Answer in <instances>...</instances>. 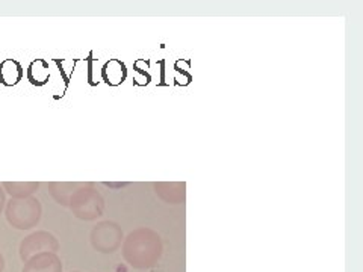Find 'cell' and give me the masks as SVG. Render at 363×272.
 Listing matches in <instances>:
<instances>
[{
    "instance_id": "obj_12",
    "label": "cell",
    "mask_w": 363,
    "mask_h": 272,
    "mask_svg": "<svg viewBox=\"0 0 363 272\" xmlns=\"http://www.w3.org/2000/svg\"><path fill=\"white\" fill-rule=\"evenodd\" d=\"M49 64L45 62L44 60H37L33 61L29 67H28V81L35 85V86H43L49 82Z\"/></svg>"
},
{
    "instance_id": "obj_7",
    "label": "cell",
    "mask_w": 363,
    "mask_h": 272,
    "mask_svg": "<svg viewBox=\"0 0 363 272\" xmlns=\"http://www.w3.org/2000/svg\"><path fill=\"white\" fill-rule=\"evenodd\" d=\"M155 192L167 204H184L186 200L185 183H179V181L155 183Z\"/></svg>"
},
{
    "instance_id": "obj_10",
    "label": "cell",
    "mask_w": 363,
    "mask_h": 272,
    "mask_svg": "<svg viewBox=\"0 0 363 272\" xmlns=\"http://www.w3.org/2000/svg\"><path fill=\"white\" fill-rule=\"evenodd\" d=\"M4 191H6L11 198H28L33 197V194L38 191L40 183L37 181H5L2 185Z\"/></svg>"
},
{
    "instance_id": "obj_4",
    "label": "cell",
    "mask_w": 363,
    "mask_h": 272,
    "mask_svg": "<svg viewBox=\"0 0 363 272\" xmlns=\"http://www.w3.org/2000/svg\"><path fill=\"white\" fill-rule=\"evenodd\" d=\"M123 230L121 227L113 221L99 222L89 234V241L96 251L101 254H112L123 244Z\"/></svg>"
},
{
    "instance_id": "obj_11",
    "label": "cell",
    "mask_w": 363,
    "mask_h": 272,
    "mask_svg": "<svg viewBox=\"0 0 363 272\" xmlns=\"http://www.w3.org/2000/svg\"><path fill=\"white\" fill-rule=\"evenodd\" d=\"M126 65L118 60H111L105 64L104 68H101V77H104V81L111 86L123 84L124 79H126Z\"/></svg>"
},
{
    "instance_id": "obj_13",
    "label": "cell",
    "mask_w": 363,
    "mask_h": 272,
    "mask_svg": "<svg viewBox=\"0 0 363 272\" xmlns=\"http://www.w3.org/2000/svg\"><path fill=\"white\" fill-rule=\"evenodd\" d=\"M5 204H6V196H5L4 188L0 186V213H2V210H4V208H5Z\"/></svg>"
},
{
    "instance_id": "obj_8",
    "label": "cell",
    "mask_w": 363,
    "mask_h": 272,
    "mask_svg": "<svg viewBox=\"0 0 363 272\" xmlns=\"http://www.w3.org/2000/svg\"><path fill=\"white\" fill-rule=\"evenodd\" d=\"M84 183H67V181H53L49 185V194L62 208H68V203L74 192L82 188Z\"/></svg>"
},
{
    "instance_id": "obj_3",
    "label": "cell",
    "mask_w": 363,
    "mask_h": 272,
    "mask_svg": "<svg viewBox=\"0 0 363 272\" xmlns=\"http://www.w3.org/2000/svg\"><path fill=\"white\" fill-rule=\"evenodd\" d=\"M68 209L73 212L77 220L94 221L105 212V200L93 183H84L79 188L68 203Z\"/></svg>"
},
{
    "instance_id": "obj_1",
    "label": "cell",
    "mask_w": 363,
    "mask_h": 272,
    "mask_svg": "<svg viewBox=\"0 0 363 272\" xmlns=\"http://www.w3.org/2000/svg\"><path fill=\"white\" fill-rule=\"evenodd\" d=\"M121 253L133 269H150L157 265L164 253L162 239L149 227H140L123 239Z\"/></svg>"
},
{
    "instance_id": "obj_9",
    "label": "cell",
    "mask_w": 363,
    "mask_h": 272,
    "mask_svg": "<svg viewBox=\"0 0 363 272\" xmlns=\"http://www.w3.org/2000/svg\"><path fill=\"white\" fill-rule=\"evenodd\" d=\"M23 67L16 60H5L0 62V84L5 86H14L23 79Z\"/></svg>"
},
{
    "instance_id": "obj_5",
    "label": "cell",
    "mask_w": 363,
    "mask_h": 272,
    "mask_svg": "<svg viewBox=\"0 0 363 272\" xmlns=\"http://www.w3.org/2000/svg\"><path fill=\"white\" fill-rule=\"evenodd\" d=\"M58 249H60L58 239H56L52 233L40 230L25 237L20 244L18 251H20V259L23 262H26V260H29L33 256L43 254V253H56Z\"/></svg>"
},
{
    "instance_id": "obj_6",
    "label": "cell",
    "mask_w": 363,
    "mask_h": 272,
    "mask_svg": "<svg viewBox=\"0 0 363 272\" xmlns=\"http://www.w3.org/2000/svg\"><path fill=\"white\" fill-rule=\"evenodd\" d=\"M21 272H62V262L56 253H43L26 260Z\"/></svg>"
},
{
    "instance_id": "obj_15",
    "label": "cell",
    "mask_w": 363,
    "mask_h": 272,
    "mask_svg": "<svg viewBox=\"0 0 363 272\" xmlns=\"http://www.w3.org/2000/svg\"><path fill=\"white\" fill-rule=\"evenodd\" d=\"M74 272H79V271H74Z\"/></svg>"
},
{
    "instance_id": "obj_2",
    "label": "cell",
    "mask_w": 363,
    "mask_h": 272,
    "mask_svg": "<svg viewBox=\"0 0 363 272\" xmlns=\"http://www.w3.org/2000/svg\"><path fill=\"white\" fill-rule=\"evenodd\" d=\"M5 206L6 221L17 230H30L33 227H37L41 220L43 208L40 200L35 197L20 200L11 198Z\"/></svg>"
},
{
    "instance_id": "obj_14",
    "label": "cell",
    "mask_w": 363,
    "mask_h": 272,
    "mask_svg": "<svg viewBox=\"0 0 363 272\" xmlns=\"http://www.w3.org/2000/svg\"><path fill=\"white\" fill-rule=\"evenodd\" d=\"M5 269V259H4V254L0 253V272H4Z\"/></svg>"
}]
</instances>
